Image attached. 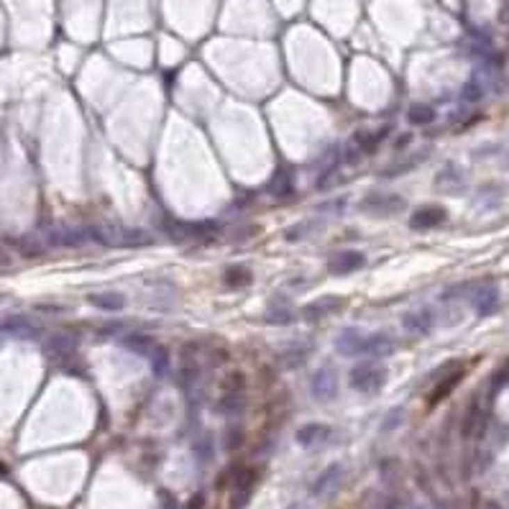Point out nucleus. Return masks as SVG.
<instances>
[{
    "label": "nucleus",
    "instance_id": "nucleus-1",
    "mask_svg": "<svg viewBox=\"0 0 509 509\" xmlns=\"http://www.w3.org/2000/svg\"><path fill=\"white\" fill-rule=\"evenodd\" d=\"M90 236L97 243L113 248H138L154 243L152 233H146L143 228H126V225H97L90 231Z\"/></svg>",
    "mask_w": 509,
    "mask_h": 509
},
{
    "label": "nucleus",
    "instance_id": "nucleus-2",
    "mask_svg": "<svg viewBox=\"0 0 509 509\" xmlns=\"http://www.w3.org/2000/svg\"><path fill=\"white\" fill-rule=\"evenodd\" d=\"M387 382V369L379 364H358L356 369H350V387L366 394H376Z\"/></svg>",
    "mask_w": 509,
    "mask_h": 509
},
{
    "label": "nucleus",
    "instance_id": "nucleus-3",
    "mask_svg": "<svg viewBox=\"0 0 509 509\" xmlns=\"http://www.w3.org/2000/svg\"><path fill=\"white\" fill-rule=\"evenodd\" d=\"M169 233L175 239L182 241H200V243H207V241L218 239V223L215 220H197V223H175V228H169Z\"/></svg>",
    "mask_w": 509,
    "mask_h": 509
},
{
    "label": "nucleus",
    "instance_id": "nucleus-4",
    "mask_svg": "<svg viewBox=\"0 0 509 509\" xmlns=\"http://www.w3.org/2000/svg\"><path fill=\"white\" fill-rule=\"evenodd\" d=\"M448 220L446 207L440 205H422L410 215V228L412 231H430V228H438Z\"/></svg>",
    "mask_w": 509,
    "mask_h": 509
},
{
    "label": "nucleus",
    "instance_id": "nucleus-5",
    "mask_svg": "<svg viewBox=\"0 0 509 509\" xmlns=\"http://www.w3.org/2000/svg\"><path fill=\"white\" fill-rule=\"evenodd\" d=\"M361 207L366 213H374V215H391V213H399L405 207V200L399 197V195H391V192H371V195L364 197Z\"/></svg>",
    "mask_w": 509,
    "mask_h": 509
},
{
    "label": "nucleus",
    "instance_id": "nucleus-6",
    "mask_svg": "<svg viewBox=\"0 0 509 509\" xmlns=\"http://www.w3.org/2000/svg\"><path fill=\"white\" fill-rule=\"evenodd\" d=\"M312 394L320 402H330V399L338 397V374L333 369H318L312 374Z\"/></svg>",
    "mask_w": 509,
    "mask_h": 509
},
{
    "label": "nucleus",
    "instance_id": "nucleus-7",
    "mask_svg": "<svg viewBox=\"0 0 509 509\" xmlns=\"http://www.w3.org/2000/svg\"><path fill=\"white\" fill-rule=\"evenodd\" d=\"M364 264H366L364 254H361V251H350L348 248V251H338V254L328 261V271L335 274V277H346L350 271L364 269Z\"/></svg>",
    "mask_w": 509,
    "mask_h": 509
},
{
    "label": "nucleus",
    "instance_id": "nucleus-8",
    "mask_svg": "<svg viewBox=\"0 0 509 509\" xmlns=\"http://www.w3.org/2000/svg\"><path fill=\"white\" fill-rule=\"evenodd\" d=\"M335 348L341 356H361V353H366V335L358 328H348L335 338Z\"/></svg>",
    "mask_w": 509,
    "mask_h": 509
},
{
    "label": "nucleus",
    "instance_id": "nucleus-9",
    "mask_svg": "<svg viewBox=\"0 0 509 509\" xmlns=\"http://www.w3.org/2000/svg\"><path fill=\"white\" fill-rule=\"evenodd\" d=\"M484 430H486L484 407L471 405L469 412H466V417H463V422H461V435L466 440H476V438H481V435H484Z\"/></svg>",
    "mask_w": 509,
    "mask_h": 509
},
{
    "label": "nucleus",
    "instance_id": "nucleus-10",
    "mask_svg": "<svg viewBox=\"0 0 509 509\" xmlns=\"http://www.w3.org/2000/svg\"><path fill=\"white\" fill-rule=\"evenodd\" d=\"M463 376H466L463 366H455V371H451V374L443 376V379H440V382L435 384L433 389H430V394H428V405H433V407L440 405V402H443V399H446L448 394H451V391H453L455 387H458V384L463 382Z\"/></svg>",
    "mask_w": 509,
    "mask_h": 509
},
{
    "label": "nucleus",
    "instance_id": "nucleus-11",
    "mask_svg": "<svg viewBox=\"0 0 509 509\" xmlns=\"http://www.w3.org/2000/svg\"><path fill=\"white\" fill-rule=\"evenodd\" d=\"M433 323H435V312L430 310V307H417V310H410L402 318V325H405V330H410V333H430L433 330Z\"/></svg>",
    "mask_w": 509,
    "mask_h": 509
},
{
    "label": "nucleus",
    "instance_id": "nucleus-12",
    "mask_svg": "<svg viewBox=\"0 0 509 509\" xmlns=\"http://www.w3.org/2000/svg\"><path fill=\"white\" fill-rule=\"evenodd\" d=\"M328 438H330V428L323 425V422H310V425H302L297 430V443L302 448H318Z\"/></svg>",
    "mask_w": 509,
    "mask_h": 509
},
{
    "label": "nucleus",
    "instance_id": "nucleus-13",
    "mask_svg": "<svg viewBox=\"0 0 509 509\" xmlns=\"http://www.w3.org/2000/svg\"><path fill=\"white\" fill-rule=\"evenodd\" d=\"M343 307V300L341 297H320V300H315V302L305 305V320H310V323H318V320H323L325 315H333V312H338Z\"/></svg>",
    "mask_w": 509,
    "mask_h": 509
},
{
    "label": "nucleus",
    "instance_id": "nucleus-14",
    "mask_svg": "<svg viewBox=\"0 0 509 509\" xmlns=\"http://www.w3.org/2000/svg\"><path fill=\"white\" fill-rule=\"evenodd\" d=\"M341 481H343V466L341 463H333V466L323 471L318 481L312 484V489H310L312 496H325V494L335 492V489L341 486Z\"/></svg>",
    "mask_w": 509,
    "mask_h": 509
},
{
    "label": "nucleus",
    "instance_id": "nucleus-15",
    "mask_svg": "<svg viewBox=\"0 0 509 509\" xmlns=\"http://www.w3.org/2000/svg\"><path fill=\"white\" fill-rule=\"evenodd\" d=\"M471 302L476 307L478 315H494V312L499 310V292H496V286H478L476 292L471 295Z\"/></svg>",
    "mask_w": 509,
    "mask_h": 509
},
{
    "label": "nucleus",
    "instance_id": "nucleus-16",
    "mask_svg": "<svg viewBox=\"0 0 509 509\" xmlns=\"http://www.w3.org/2000/svg\"><path fill=\"white\" fill-rule=\"evenodd\" d=\"M269 192L279 200L289 197V195L295 192V172H292L289 167L277 169L274 177H271V182H269Z\"/></svg>",
    "mask_w": 509,
    "mask_h": 509
},
{
    "label": "nucleus",
    "instance_id": "nucleus-17",
    "mask_svg": "<svg viewBox=\"0 0 509 509\" xmlns=\"http://www.w3.org/2000/svg\"><path fill=\"white\" fill-rule=\"evenodd\" d=\"M387 136H389V126L382 128V131H376V134L374 131H364V128H361V131H356V136H353V146H356L361 154H374L376 149H379V143H382Z\"/></svg>",
    "mask_w": 509,
    "mask_h": 509
},
{
    "label": "nucleus",
    "instance_id": "nucleus-18",
    "mask_svg": "<svg viewBox=\"0 0 509 509\" xmlns=\"http://www.w3.org/2000/svg\"><path fill=\"white\" fill-rule=\"evenodd\" d=\"M120 346L126 350H131V353H136V356H143L149 358L154 353V348H156V343H154V338H149V335L143 333H128L120 338Z\"/></svg>",
    "mask_w": 509,
    "mask_h": 509
},
{
    "label": "nucleus",
    "instance_id": "nucleus-19",
    "mask_svg": "<svg viewBox=\"0 0 509 509\" xmlns=\"http://www.w3.org/2000/svg\"><path fill=\"white\" fill-rule=\"evenodd\" d=\"M90 302L103 312H118L126 307V297L118 292H100V295H90Z\"/></svg>",
    "mask_w": 509,
    "mask_h": 509
},
{
    "label": "nucleus",
    "instance_id": "nucleus-20",
    "mask_svg": "<svg viewBox=\"0 0 509 509\" xmlns=\"http://www.w3.org/2000/svg\"><path fill=\"white\" fill-rule=\"evenodd\" d=\"M394 348L397 346L387 333L366 335V353H371V356H389V353H394Z\"/></svg>",
    "mask_w": 509,
    "mask_h": 509
},
{
    "label": "nucleus",
    "instance_id": "nucleus-21",
    "mask_svg": "<svg viewBox=\"0 0 509 509\" xmlns=\"http://www.w3.org/2000/svg\"><path fill=\"white\" fill-rule=\"evenodd\" d=\"M435 108L433 105H422V103H417V105H412L410 111H407V120L412 123V126H430L433 120H435Z\"/></svg>",
    "mask_w": 509,
    "mask_h": 509
},
{
    "label": "nucleus",
    "instance_id": "nucleus-22",
    "mask_svg": "<svg viewBox=\"0 0 509 509\" xmlns=\"http://www.w3.org/2000/svg\"><path fill=\"white\" fill-rule=\"evenodd\" d=\"M251 271L246 269V266H228L225 269V274H223V282L231 289H241V286H248L251 284Z\"/></svg>",
    "mask_w": 509,
    "mask_h": 509
},
{
    "label": "nucleus",
    "instance_id": "nucleus-23",
    "mask_svg": "<svg viewBox=\"0 0 509 509\" xmlns=\"http://www.w3.org/2000/svg\"><path fill=\"white\" fill-rule=\"evenodd\" d=\"M243 405H246L243 394H223V397H220V405H218V410H220V414L236 417V414L243 412Z\"/></svg>",
    "mask_w": 509,
    "mask_h": 509
},
{
    "label": "nucleus",
    "instance_id": "nucleus-24",
    "mask_svg": "<svg viewBox=\"0 0 509 509\" xmlns=\"http://www.w3.org/2000/svg\"><path fill=\"white\" fill-rule=\"evenodd\" d=\"M149 361H152V369H154V374L159 376H167L169 374V353H167V348H161V346H156L154 348V353L149 356Z\"/></svg>",
    "mask_w": 509,
    "mask_h": 509
},
{
    "label": "nucleus",
    "instance_id": "nucleus-25",
    "mask_svg": "<svg viewBox=\"0 0 509 509\" xmlns=\"http://www.w3.org/2000/svg\"><path fill=\"white\" fill-rule=\"evenodd\" d=\"M266 320H269L271 325H289L295 320V312L289 310V307H269Z\"/></svg>",
    "mask_w": 509,
    "mask_h": 509
},
{
    "label": "nucleus",
    "instance_id": "nucleus-26",
    "mask_svg": "<svg viewBox=\"0 0 509 509\" xmlns=\"http://www.w3.org/2000/svg\"><path fill=\"white\" fill-rule=\"evenodd\" d=\"M461 97H463V103H478V100L484 97V88H481V82L478 80L466 82L463 90H461Z\"/></svg>",
    "mask_w": 509,
    "mask_h": 509
},
{
    "label": "nucleus",
    "instance_id": "nucleus-27",
    "mask_svg": "<svg viewBox=\"0 0 509 509\" xmlns=\"http://www.w3.org/2000/svg\"><path fill=\"white\" fill-rule=\"evenodd\" d=\"M428 156V152H422V154H417L414 159H410V161H405V164H397V167H391V169H384L382 172V177H399V175H405V172H410V169H414L417 164H420L422 159Z\"/></svg>",
    "mask_w": 509,
    "mask_h": 509
},
{
    "label": "nucleus",
    "instance_id": "nucleus-28",
    "mask_svg": "<svg viewBox=\"0 0 509 509\" xmlns=\"http://www.w3.org/2000/svg\"><path fill=\"white\" fill-rule=\"evenodd\" d=\"M241 443H243V433H241L239 428L231 430V433L225 435V448H228V451H236V448H239Z\"/></svg>",
    "mask_w": 509,
    "mask_h": 509
},
{
    "label": "nucleus",
    "instance_id": "nucleus-29",
    "mask_svg": "<svg viewBox=\"0 0 509 509\" xmlns=\"http://www.w3.org/2000/svg\"><path fill=\"white\" fill-rule=\"evenodd\" d=\"M51 348L59 350V353H72V350H74V341H72V338H67V335H59Z\"/></svg>",
    "mask_w": 509,
    "mask_h": 509
},
{
    "label": "nucleus",
    "instance_id": "nucleus-30",
    "mask_svg": "<svg viewBox=\"0 0 509 509\" xmlns=\"http://www.w3.org/2000/svg\"><path fill=\"white\" fill-rule=\"evenodd\" d=\"M184 509H205V494H195V496L184 504Z\"/></svg>",
    "mask_w": 509,
    "mask_h": 509
},
{
    "label": "nucleus",
    "instance_id": "nucleus-31",
    "mask_svg": "<svg viewBox=\"0 0 509 509\" xmlns=\"http://www.w3.org/2000/svg\"><path fill=\"white\" fill-rule=\"evenodd\" d=\"M496 384H501V387H504V384H509V358L504 361V364H501L499 371H496Z\"/></svg>",
    "mask_w": 509,
    "mask_h": 509
},
{
    "label": "nucleus",
    "instance_id": "nucleus-32",
    "mask_svg": "<svg viewBox=\"0 0 509 509\" xmlns=\"http://www.w3.org/2000/svg\"><path fill=\"white\" fill-rule=\"evenodd\" d=\"M161 509H177L175 496H172L169 492H161Z\"/></svg>",
    "mask_w": 509,
    "mask_h": 509
},
{
    "label": "nucleus",
    "instance_id": "nucleus-33",
    "mask_svg": "<svg viewBox=\"0 0 509 509\" xmlns=\"http://www.w3.org/2000/svg\"><path fill=\"white\" fill-rule=\"evenodd\" d=\"M407 143H412V134H407V136H402L397 141V146L394 149H407Z\"/></svg>",
    "mask_w": 509,
    "mask_h": 509
}]
</instances>
